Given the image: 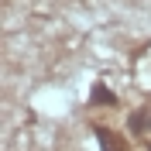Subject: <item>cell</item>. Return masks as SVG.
<instances>
[{
	"instance_id": "7a4b0ae2",
	"label": "cell",
	"mask_w": 151,
	"mask_h": 151,
	"mask_svg": "<svg viewBox=\"0 0 151 151\" xmlns=\"http://www.w3.org/2000/svg\"><path fill=\"white\" fill-rule=\"evenodd\" d=\"M93 103L96 106H113V103H117V96H113V89H106V86H93Z\"/></svg>"
},
{
	"instance_id": "6da1fadb",
	"label": "cell",
	"mask_w": 151,
	"mask_h": 151,
	"mask_svg": "<svg viewBox=\"0 0 151 151\" xmlns=\"http://www.w3.org/2000/svg\"><path fill=\"white\" fill-rule=\"evenodd\" d=\"M96 137H100V148H103V151H127V141H124L120 134L103 131L100 124H96Z\"/></svg>"
}]
</instances>
